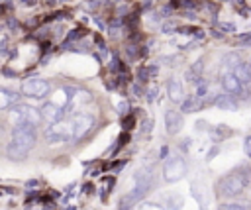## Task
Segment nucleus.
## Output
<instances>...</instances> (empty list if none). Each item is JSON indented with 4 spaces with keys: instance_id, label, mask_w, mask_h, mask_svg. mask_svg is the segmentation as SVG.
I'll use <instances>...</instances> for the list:
<instances>
[{
    "instance_id": "1",
    "label": "nucleus",
    "mask_w": 251,
    "mask_h": 210,
    "mask_svg": "<svg viewBox=\"0 0 251 210\" xmlns=\"http://www.w3.org/2000/svg\"><path fill=\"white\" fill-rule=\"evenodd\" d=\"M35 141H37V131L33 126H14L12 139L6 145V155L12 161L25 159L29 155V151L33 149Z\"/></svg>"
},
{
    "instance_id": "2",
    "label": "nucleus",
    "mask_w": 251,
    "mask_h": 210,
    "mask_svg": "<svg viewBox=\"0 0 251 210\" xmlns=\"http://www.w3.org/2000/svg\"><path fill=\"white\" fill-rule=\"evenodd\" d=\"M151 184H153V171H151L149 167L139 169V171L135 173V184H133V188H131L127 194H124L122 200H120V210H129V208H133V206L149 192Z\"/></svg>"
},
{
    "instance_id": "3",
    "label": "nucleus",
    "mask_w": 251,
    "mask_h": 210,
    "mask_svg": "<svg viewBox=\"0 0 251 210\" xmlns=\"http://www.w3.org/2000/svg\"><path fill=\"white\" fill-rule=\"evenodd\" d=\"M247 183H249V169L245 167V171L241 173V167H239L233 173H227L226 177H222L218 181V184H216L218 196H222V198H235V196H239L243 192Z\"/></svg>"
},
{
    "instance_id": "4",
    "label": "nucleus",
    "mask_w": 251,
    "mask_h": 210,
    "mask_svg": "<svg viewBox=\"0 0 251 210\" xmlns=\"http://www.w3.org/2000/svg\"><path fill=\"white\" fill-rule=\"evenodd\" d=\"M41 118L43 116L35 108H31V106L16 104L12 108V122H14V126H33V128H37Z\"/></svg>"
},
{
    "instance_id": "5",
    "label": "nucleus",
    "mask_w": 251,
    "mask_h": 210,
    "mask_svg": "<svg viewBox=\"0 0 251 210\" xmlns=\"http://www.w3.org/2000/svg\"><path fill=\"white\" fill-rule=\"evenodd\" d=\"M186 169H188L186 161L180 155H173L163 165V177H165L167 183H176L186 175Z\"/></svg>"
},
{
    "instance_id": "6",
    "label": "nucleus",
    "mask_w": 251,
    "mask_h": 210,
    "mask_svg": "<svg viewBox=\"0 0 251 210\" xmlns=\"http://www.w3.org/2000/svg\"><path fill=\"white\" fill-rule=\"evenodd\" d=\"M49 90H51V84L47 80H43V79H27V80L22 82V92L25 96H29V98L41 100V98H45L49 94Z\"/></svg>"
},
{
    "instance_id": "7",
    "label": "nucleus",
    "mask_w": 251,
    "mask_h": 210,
    "mask_svg": "<svg viewBox=\"0 0 251 210\" xmlns=\"http://www.w3.org/2000/svg\"><path fill=\"white\" fill-rule=\"evenodd\" d=\"M73 137V122H59V124H53L47 131H45V139L55 143V141H67Z\"/></svg>"
},
{
    "instance_id": "8",
    "label": "nucleus",
    "mask_w": 251,
    "mask_h": 210,
    "mask_svg": "<svg viewBox=\"0 0 251 210\" xmlns=\"http://www.w3.org/2000/svg\"><path fill=\"white\" fill-rule=\"evenodd\" d=\"M92 126H94V118L90 114H76L73 118V139L84 137Z\"/></svg>"
},
{
    "instance_id": "9",
    "label": "nucleus",
    "mask_w": 251,
    "mask_h": 210,
    "mask_svg": "<svg viewBox=\"0 0 251 210\" xmlns=\"http://www.w3.org/2000/svg\"><path fill=\"white\" fill-rule=\"evenodd\" d=\"M184 126V120H182V114L176 112V110H167L165 112V128H167V133L169 135H176Z\"/></svg>"
},
{
    "instance_id": "10",
    "label": "nucleus",
    "mask_w": 251,
    "mask_h": 210,
    "mask_svg": "<svg viewBox=\"0 0 251 210\" xmlns=\"http://www.w3.org/2000/svg\"><path fill=\"white\" fill-rule=\"evenodd\" d=\"M41 116L49 124H59L61 118H63V108L59 104H55V102H45L43 108H41Z\"/></svg>"
},
{
    "instance_id": "11",
    "label": "nucleus",
    "mask_w": 251,
    "mask_h": 210,
    "mask_svg": "<svg viewBox=\"0 0 251 210\" xmlns=\"http://www.w3.org/2000/svg\"><path fill=\"white\" fill-rule=\"evenodd\" d=\"M222 86H224L226 94H239L243 84L239 82V79H237L231 71H226V73L222 75Z\"/></svg>"
},
{
    "instance_id": "12",
    "label": "nucleus",
    "mask_w": 251,
    "mask_h": 210,
    "mask_svg": "<svg viewBox=\"0 0 251 210\" xmlns=\"http://www.w3.org/2000/svg\"><path fill=\"white\" fill-rule=\"evenodd\" d=\"M167 92H169V98H171L173 102H180V104H182V100H184V90H182V84H180L178 79H171V80H169Z\"/></svg>"
},
{
    "instance_id": "13",
    "label": "nucleus",
    "mask_w": 251,
    "mask_h": 210,
    "mask_svg": "<svg viewBox=\"0 0 251 210\" xmlns=\"http://www.w3.org/2000/svg\"><path fill=\"white\" fill-rule=\"evenodd\" d=\"M233 75L239 79V82H241L243 86H251V63H243V61H241V63L235 67Z\"/></svg>"
},
{
    "instance_id": "14",
    "label": "nucleus",
    "mask_w": 251,
    "mask_h": 210,
    "mask_svg": "<svg viewBox=\"0 0 251 210\" xmlns=\"http://www.w3.org/2000/svg\"><path fill=\"white\" fill-rule=\"evenodd\" d=\"M20 100V94L10 90V88H0V110H6L14 104H18Z\"/></svg>"
},
{
    "instance_id": "15",
    "label": "nucleus",
    "mask_w": 251,
    "mask_h": 210,
    "mask_svg": "<svg viewBox=\"0 0 251 210\" xmlns=\"http://www.w3.org/2000/svg\"><path fill=\"white\" fill-rule=\"evenodd\" d=\"M200 106H202V98L196 96V94H192V96H186V98L182 100V104H180V112H184V114H192V112L200 110Z\"/></svg>"
},
{
    "instance_id": "16",
    "label": "nucleus",
    "mask_w": 251,
    "mask_h": 210,
    "mask_svg": "<svg viewBox=\"0 0 251 210\" xmlns=\"http://www.w3.org/2000/svg\"><path fill=\"white\" fill-rule=\"evenodd\" d=\"M241 63V57H239V53H235V51H231V53H227V55H224V59H222V65H224V69H229L231 73L235 71V67Z\"/></svg>"
},
{
    "instance_id": "17",
    "label": "nucleus",
    "mask_w": 251,
    "mask_h": 210,
    "mask_svg": "<svg viewBox=\"0 0 251 210\" xmlns=\"http://www.w3.org/2000/svg\"><path fill=\"white\" fill-rule=\"evenodd\" d=\"M216 106L224 108V110H237V104H235L233 96H229V94H220L216 98Z\"/></svg>"
},
{
    "instance_id": "18",
    "label": "nucleus",
    "mask_w": 251,
    "mask_h": 210,
    "mask_svg": "<svg viewBox=\"0 0 251 210\" xmlns=\"http://www.w3.org/2000/svg\"><path fill=\"white\" fill-rule=\"evenodd\" d=\"M218 210H251V208L241 202H224V204H220Z\"/></svg>"
},
{
    "instance_id": "19",
    "label": "nucleus",
    "mask_w": 251,
    "mask_h": 210,
    "mask_svg": "<svg viewBox=\"0 0 251 210\" xmlns=\"http://www.w3.org/2000/svg\"><path fill=\"white\" fill-rule=\"evenodd\" d=\"M243 151L247 157H251V135H245L243 137Z\"/></svg>"
},
{
    "instance_id": "20",
    "label": "nucleus",
    "mask_w": 251,
    "mask_h": 210,
    "mask_svg": "<svg viewBox=\"0 0 251 210\" xmlns=\"http://www.w3.org/2000/svg\"><path fill=\"white\" fill-rule=\"evenodd\" d=\"M137 77H139V80H141V82H145V80H147V77H149V69L141 67V69L137 71Z\"/></svg>"
},
{
    "instance_id": "21",
    "label": "nucleus",
    "mask_w": 251,
    "mask_h": 210,
    "mask_svg": "<svg viewBox=\"0 0 251 210\" xmlns=\"http://www.w3.org/2000/svg\"><path fill=\"white\" fill-rule=\"evenodd\" d=\"M118 110H120V114L124 116V114H127V110H129V104H127V102H120V104H118Z\"/></svg>"
},
{
    "instance_id": "22",
    "label": "nucleus",
    "mask_w": 251,
    "mask_h": 210,
    "mask_svg": "<svg viewBox=\"0 0 251 210\" xmlns=\"http://www.w3.org/2000/svg\"><path fill=\"white\" fill-rule=\"evenodd\" d=\"M126 24H127L129 27H133V26L137 24V16H135V14H131V16H127V20H126Z\"/></svg>"
},
{
    "instance_id": "23",
    "label": "nucleus",
    "mask_w": 251,
    "mask_h": 210,
    "mask_svg": "<svg viewBox=\"0 0 251 210\" xmlns=\"http://www.w3.org/2000/svg\"><path fill=\"white\" fill-rule=\"evenodd\" d=\"M80 35H82V33H80L78 29H73V31H71V35H69L67 39H69V41H73V39H76V37H80Z\"/></svg>"
},
{
    "instance_id": "24",
    "label": "nucleus",
    "mask_w": 251,
    "mask_h": 210,
    "mask_svg": "<svg viewBox=\"0 0 251 210\" xmlns=\"http://www.w3.org/2000/svg\"><path fill=\"white\" fill-rule=\"evenodd\" d=\"M222 27H224V29H227V31H233V29H235V27H233V24H222Z\"/></svg>"
},
{
    "instance_id": "25",
    "label": "nucleus",
    "mask_w": 251,
    "mask_h": 210,
    "mask_svg": "<svg viewBox=\"0 0 251 210\" xmlns=\"http://www.w3.org/2000/svg\"><path fill=\"white\" fill-rule=\"evenodd\" d=\"M155 94H157V90H155V88H151V90H149V96H147V98H149V100H153V98H155Z\"/></svg>"
},
{
    "instance_id": "26",
    "label": "nucleus",
    "mask_w": 251,
    "mask_h": 210,
    "mask_svg": "<svg viewBox=\"0 0 251 210\" xmlns=\"http://www.w3.org/2000/svg\"><path fill=\"white\" fill-rule=\"evenodd\" d=\"M141 2H143V4H141V6H143V8H149V6H151V2H153V0H141Z\"/></svg>"
},
{
    "instance_id": "27",
    "label": "nucleus",
    "mask_w": 251,
    "mask_h": 210,
    "mask_svg": "<svg viewBox=\"0 0 251 210\" xmlns=\"http://www.w3.org/2000/svg\"><path fill=\"white\" fill-rule=\"evenodd\" d=\"M4 75H8V77H14V75H16V73H12V71H10V69H4Z\"/></svg>"
},
{
    "instance_id": "28",
    "label": "nucleus",
    "mask_w": 251,
    "mask_h": 210,
    "mask_svg": "<svg viewBox=\"0 0 251 210\" xmlns=\"http://www.w3.org/2000/svg\"><path fill=\"white\" fill-rule=\"evenodd\" d=\"M167 151H169L167 147H163V149H161V157H163V159H165V155H167Z\"/></svg>"
},
{
    "instance_id": "29",
    "label": "nucleus",
    "mask_w": 251,
    "mask_h": 210,
    "mask_svg": "<svg viewBox=\"0 0 251 210\" xmlns=\"http://www.w3.org/2000/svg\"><path fill=\"white\" fill-rule=\"evenodd\" d=\"M171 6H173V8H176V6H178V0H171Z\"/></svg>"
},
{
    "instance_id": "30",
    "label": "nucleus",
    "mask_w": 251,
    "mask_h": 210,
    "mask_svg": "<svg viewBox=\"0 0 251 210\" xmlns=\"http://www.w3.org/2000/svg\"><path fill=\"white\" fill-rule=\"evenodd\" d=\"M24 4H33V0H24Z\"/></svg>"
}]
</instances>
